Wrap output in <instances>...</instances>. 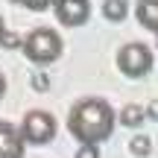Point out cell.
<instances>
[{
  "label": "cell",
  "instance_id": "obj_1",
  "mask_svg": "<svg viewBox=\"0 0 158 158\" xmlns=\"http://www.w3.org/2000/svg\"><path fill=\"white\" fill-rule=\"evenodd\" d=\"M117 114L102 97H82L68 111V132L79 147H100L114 135Z\"/></svg>",
  "mask_w": 158,
  "mask_h": 158
},
{
  "label": "cell",
  "instance_id": "obj_2",
  "mask_svg": "<svg viewBox=\"0 0 158 158\" xmlns=\"http://www.w3.org/2000/svg\"><path fill=\"white\" fill-rule=\"evenodd\" d=\"M21 50H23V56H27V62L38 64V68H47V64L59 62V56H62V50H64V41H62V35H59L56 29L35 27V29H29V32L23 35Z\"/></svg>",
  "mask_w": 158,
  "mask_h": 158
},
{
  "label": "cell",
  "instance_id": "obj_3",
  "mask_svg": "<svg viewBox=\"0 0 158 158\" xmlns=\"http://www.w3.org/2000/svg\"><path fill=\"white\" fill-rule=\"evenodd\" d=\"M114 64H117V70H120L123 76H129V79H143L149 70H152L155 56H152V50H149L143 41H129V44H123V47L117 50Z\"/></svg>",
  "mask_w": 158,
  "mask_h": 158
},
{
  "label": "cell",
  "instance_id": "obj_4",
  "mask_svg": "<svg viewBox=\"0 0 158 158\" xmlns=\"http://www.w3.org/2000/svg\"><path fill=\"white\" fill-rule=\"evenodd\" d=\"M18 129H21V135H23L27 143H32V147H44V143H50L53 138H56L59 123H56V117H53L50 111H44V108H32V111L23 114V120H21Z\"/></svg>",
  "mask_w": 158,
  "mask_h": 158
},
{
  "label": "cell",
  "instance_id": "obj_5",
  "mask_svg": "<svg viewBox=\"0 0 158 158\" xmlns=\"http://www.w3.org/2000/svg\"><path fill=\"white\" fill-rule=\"evenodd\" d=\"M53 12L62 27H82L91 18V3L88 0H53Z\"/></svg>",
  "mask_w": 158,
  "mask_h": 158
},
{
  "label": "cell",
  "instance_id": "obj_6",
  "mask_svg": "<svg viewBox=\"0 0 158 158\" xmlns=\"http://www.w3.org/2000/svg\"><path fill=\"white\" fill-rule=\"evenodd\" d=\"M0 158H27V141L9 120H0Z\"/></svg>",
  "mask_w": 158,
  "mask_h": 158
},
{
  "label": "cell",
  "instance_id": "obj_7",
  "mask_svg": "<svg viewBox=\"0 0 158 158\" xmlns=\"http://www.w3.org/2000/svg\"><path fill=\"white\" fill-rule=\"evenodd\" d=\"M135 18H138L141 27H147L149 32L158 35V0H138Z\"/></svg>",
  "mask_w": 158,
  "mask_h": 158
},
{
  "label": "cell",
  "instance_id": "obj_8",
  "mask_svg": "<svg viewBox=\"0 0 158 158\" xmlns=\"http://www.w3.org/2000/svg\"><path fill=\"white\" fill-rule=\"evenodd\" d=\"M117 120H120V126H126V129H138V126H143V120H147V108L138 106V102H129V106L117 114Z\"/></svg>",
  "mask_w": 158,
  "mask_h": 158
},
{
  "label": "cell",
  "instance_id": "obj_9",
  "mask_svg": "<svg viewBox=\"0 0 158 158\" xmlns=\"http://www.w3.org/2000/svg\"><path fill=\"white\" fill-rule=\"evenodd\" d=\"M126 15H129V3L126 0H106L102 3V18L111 23H120L126 21Z\"/></svg>",
  "mask_w": 158,
  "mask_h": 158
},
{
  "label": "cell",
  "instance_id": "obj_10",
  "mask_svg": "<svg viewBox=\"0 0 158 158\" xmlns=\"http://www.w3.org/2000/svg\"><path fill=\"white\" fill-rule=\"evenodd\" d=\"M149 149H152V141H149L147 135H135L129 141V152L132 155H138V158H147L149 155Z\"/></svg>",
  "mask_w": 158,
  "mask_h": 158
},
{
  "label": "cell",
  "instance_id": "obj_11",
  "mask_svg": "<svg viewBox=\"0 0 158 158\" xmlns=\"http://www.w3.org/2000/svg\"><path fill=\"white\" fill-rule=\"evenodd\" d=\"M18 3H21L23 9H29V12H44V9L53 6V0H18Z\"/></svg>",
  "mask_w": 158,
  "mask_h": 158
},
{
  "label": "cell",
  "instance_id": "obj_12",
  "mask_svg": "<svg viewBox=\"0 0 158 158\" xmlns=\"http://www.w3.org/2000/svg\"><path fill=\"white\" fill-rule=\"evenodd\" d=\"M21 41H23V38H18L15 32H9V29H6V32H3V41H0V47H21Z\"/></svg>",
  "mask_w": 158,
  "mask_h": 158
},
{
  "label": "cell",
  "instance_id": "obj_13",
  "mask_svg": "<svg viewBox=\"0 0 158 158\" xmlns=\"http://www.w3.org/2000/svg\"><path fill=\"white\" fill-rule=\"evenodd\" d=\"M73 158H100V149L97 147H79Z\"/></svg>",
  "mask_w": 158,
  "mask_h": 158
},
{
  "label": "cell",
  "instance_id": "obj_14",
  "mask_svg": "<svg viewBox=\"0 0 158 158\" xmlns=\"http://www.w3.org/2000/svg\"><path fill=\"white\" fill-rule=\"evenodd\" d=\"M29 85H32L35 91H47V88H50V82H47V76H44V73H35Z\"/></svg>",
  "mask_w": 158,
  "mask_h": 158
},
{
  "label": "cell",
  "instance_id": "obj_15",
  "mask_svg": "<svg viewBox=\"0 0 158 158\" xmlns=\"http://www.w3.org/2000/svg\"><path fill=\"white\" fill-rule=\"evenodd\" d=\"M147 117H152L155 123H158V100H152V102L147 106Z\"/></svg>",
  "mask_w": 158,
  "mask_h": 158
},
{
  "label": "cell",
  "instance_id": "obj_16",
  "mask_svg": "<svg viewBox=\"0 0 158 158\" xmlns=\"http://www.w3.org/2000/svg\"><path fill=\"white\" fill-rule=\"evenodd\" d=\"M3 94H6V76L0 73V100H3Z\"/></svg>",
  "mask_w": 158,
  "mask_h": 158
},
{
  "label": "cell",
  "instance_id": "obj_17",
  "mask_svg": "<svg viewBox=\"0 0 158 158\" xmlns=\"http://www.w3.org/2000/svg\"><path fill=\"white\" fill-rule=\"evenodd\" d=\"M3 32H6V23H3V18H0V41H3Z\"/></svg>",
  "mask_w": 158,
  "mask_h": 158
}]
</instances>
